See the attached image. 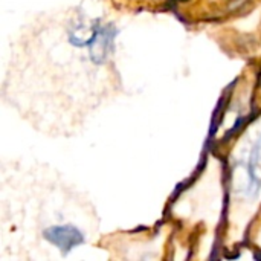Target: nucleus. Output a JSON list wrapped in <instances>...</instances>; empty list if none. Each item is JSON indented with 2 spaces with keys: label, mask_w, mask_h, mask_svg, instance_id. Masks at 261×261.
<instances>
[{
  "label": "nucleus",
  "mask_w": 261,
  "mask_h": 261,
  "mask_svg": "<svg viewBox=\"0 0 261 261\" xmlns=\"http://www.w3.org/2000/svg\"><path fill=\"white\" fill-rule=\"evenodd\" d=\"M236 191L242 193L248 199H254L261 188V132L255 142L251 144L249 151H246V159L243 158L234 165Z\"/></svg>",
  "instance_id": "1"
}]
</instances>
